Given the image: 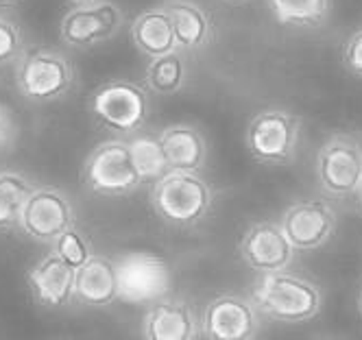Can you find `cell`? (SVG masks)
<instances>
[{
    "mask_svg": "<svg viewBox=\"0 0 362 340\" xmlns=\"http://www.w3.org/2000/svg\"><path fill=\"white\" fill-rule=\"evenodd\" d=\"M16 88L33 102H50L66 96L76 81L72 61L55 48L24 50L16 61Z\"/></svg>",
    "mask_w": 362,
    "mask_h": 340,
    "instance_id": "277c9868",
    "label": "cell"
},
{
    "mask_svg": "<svg viewBox=\"0 0 362 340\" xmlns=\"http://www.w3.org/2000/svg\"><path fill=\"white\" fill-rule=\"evenodd\" d=\"M88 112L98 127L116 136L132 138L148 120L151 98L144 86L129 78H112L100 83L88 100Z\"/></svg>",
    "mask_w": 362,
    "mask_h": 340,
    "instance_id": "3957f363",
    "label": "cell"
},
{
    "mask_svg": "<svg viewBox=\"0 0 362 340\" xmlns=\"http://www.w3.org/2000/svg\"><path fill=\"white\" fill-rule=\"evenodd\" d=\"M86 186L100 197H127L142 186L127 140H105L92 148L83 164Z\"/></svg>",
    "mask_w": 362,
    "mask_h": 340,
    "instance_id": "52a82bcc",
    "label": "cell"
},
{
    "mask_svg": "<svg viewBox=\"0 0 362 340\" xmlns=\"http://www.w3.org/2000/svg\"><path fill=\"white\" fill-rule=\"evenodd\" d=\"M317 179L325 194L345 199L362 186V142L351 134H334L317 153Z\"/></svg>",
    "mask_w": 362,
    "mask_h": 340,
    "instance_id": "ba28073f",
    "label": "cell"
},
{
    "mask_svg": "<svg viewBox=\"0 0 362 340\" xmlns=\"http://www.w3.org/2000/svg\"><path fill=\"white\" fill-rule=\"evenodd\" d=\"M129 33H132L134 46L148 59L162 57L177 50L173 24L168 13L162 9V5L138 13L132 26H129Z\"/></svg>",
    "mask_w": 362,
    "mask_h": 340,
    "instance_id": "d6986e66",
    "label": "cell"
},
{
    "mask_svg": "<svg viewBox=\"0 0 362 340\" xmlns=\"http://www.w3.org/2000/svg\"><path fill=\"white\" fill-rule=\"evenodd\" d=\"M74 227V205L70 197L53 186H37L20 216V229L31 240L53 247Z\"/></svg>",
    "mask_w": 362,
    "mask_h": 340,
    "instance_id": "9c48e42d",
    "label": "cell"
},
{
    "mask_svg": "<svg viewBox=\"0 0 362 340\" xmlns=\"http://www.w3.org/2000/svg\"><path fill=\"white\" fill-rule=\"evenodd\" d=\"M186 78H188V68H186L184 52L175 50L148 61L144 70V88L151 94L170 96L186 86Z\"/></svg>",
    "mask_w": 362,
    "mask_h": 340,
    "instance_id": "7402d4cb",
    "label": "cell"
},
{
    "mask_svg": "<svg viewBox=\"0 0 362 340\" xmlns=\"http://www.w3.org/2000/svg\"><path fill=\"white\" fill-rule=\"evenodd\" d=\"M122 9L112 0L70 7L59 22V35L72 48H92L110 42L122 26Z\"/></svg>",
    "mask_w": 362,
    "mask_h": 340,
    "instance_id": "30bf717a",
    "label": "cell"
},
{
    "mask_svg": "<svg viewBox=\"0 0 362 340\" xmlns=\"http://www.w3.org/2000/svg\"><path fill=\"white\" fill-rule=\"evenodd\" d=\"M129 155L132 162L142 179V183H155L168 172L166 155L160 142L158 134H146V131H138L127 140Z\"/></svg>",
    "mask_w": 362,
    "mask_h": 340,
    "instance_id": "603a6c76",
    "label": "cell"
},
{
    "mask_svg": "<svg viewBox=\"0 0 362 340\" xmlns=\"http://www.w3.org/2000/svg\"><path fill=\"white\" fill-rule=\"evenodd\" d=\"M53 253L55 255H59L68 266H72L74 271L76 269H81L86 262L94 255L92 253V245H90V240L86 238V235L76 229V227H72V229H68L62 238L53 245Z\"/></svg>",
    "mask_w": 362,
    "mask_h": 340,
    "instance_id": "cb8c5ba5",
    "label": "cell"
},
{
    "mask_svg": "<svg viewBox=\"0 0 362 340\" xmlns=\"http://www.w3.org/2000/svg\"><path fill=\"white\" fill-rule=\"evenodd\" d=\"M301 120L297 114L286 110H260L249 124L245 142L249 155L260 164H284L295 157L299 144Z\"/></svg>",
    "mask_w": 362,
    "mask_h": 340,
    "instance_id": "8992f818",
    "label": "cell"
},
{
    "mask_svg": "<svg viewBox=\"0 0 362 340\" xmlns=\"http://www.w3.org/2000/svg\"><path fill=\"white\" fill-rule=\"evenodd\" d=\"M74 299L90 307H107L118 301L116 264L107 255H92L74 271Z\"/></svg>",
    "mask_w": 362,
    "mask_h": 340,
    "instance_id": "e0dca14e",
    "label": "cell"
},
{
    "mask_svg": "<svg viewBox=\"0 0 362 340\" xmlns=\"http://www.w3.org/2000/svg\"><path fill=\"white\" fill-rule=\"evenodd\" d=\"M18 0H0V5H16Z\"/></svg>",
    "mask_w": 362,
    "mask_h": 340,
    "instance_id": "f1b7e54d",
    "label": "cell"
},
{
    "mask_svg": "<svg viewBox=\"0 0 362 340\" xmlns=\"http://www.w3.org/2000/svg\"><path fill=\"white\" fill-rule=\"evenodd\" d=\"M279 227L295 251H315L334 235L336 214L321 199L299 201L281 214Z\"/></svg>",
    "mask_w": 362,
    "mask_h": 340,
    "instance_id": "4fadbf2b",
    "label": "cell"
},
{
    "mask_svg": "<svg viewBox=\"0 0 362 340\" xmlns=\"http://www.w3.org/2000/svg\"><path fill=\"white\" fill-rule=\"evenodd\" d=\"M227 3H234V5H240V3H249V0H227Z\"/></svg>",
    "mask_w": 362,
    "mask_h": 340,
    "instance_id": "4dcf8cb0",
    "label": "cell"
},
{
    "mask_svg": "<svg viewBox=\"0 0 362 340\" xmlns=\"http://www.w3.org/2000/svg\"><path fill=\"white\" fill-rule=\"evenodd\" d=\"M162 9L170 18L177 50L197 52L214 42V20L194 0H164Z\"/></svg>",
    "mask_w": 362,
    "mask_h": 340,
    "instance_id": "2e32d148",
    "label": "cell"
},
{
    "mask_svg": "<svg viewBox=\"0 0 362 340\" xmlns=\"http://www.w3.org/2000/svg\"><path fill=\"white\" fill-rule=\"evenodd\" d=\"M22 52H24V35L20 24L13 18L0 13V68L18 61L22 57Z\"/></svg>",
    "mask_w": 362,
    "mask_h": 340,
    "instance_id": "d4e9b609",
    "label": "cell"
},
{
    "mask_svg": "<svg viewBox=\"0 0 362 340\" xmlns=\"http://www.w3.org/2000/svg\"><path fill=\"white\" fill-rule=\"evenodd\" d=\"M358 201H360V207H362V186H360V190H358Z\"/></svg>",
    "mask_w": 362,
    "mask_h": 340,
    "instance_id": "1f68e13d",
    "label": "cell"
},
{
    "mask_svg": "<svg viewBox=\"0 0 362 340\" xmlns=\"http://www.w3.org/2000/svg\"><path fill=\"white\" fill-rule=\"evenodd\" d=\"M271 16L291 29H321L332 16L334 0H267Z\"/></svg>",
    "mask_w": 362,
    "mask_h": 340,
    "instance_id": "ffe728a7",
    "label": "cell"
},
{
    "mask_svg": "<svg viewBox=\"0 0 362 340\" xmlns=\"http://www.w3.org/2000/svg\"><path fill=\"white\" fill-rule=\"evenodd\" d=\"M321 301L317 283L286 271L260 275L251 288L255 310L277 323L299 325L313 321L321 312Z\"/></svg>",
    "mask_w": 362,
    "mask_h": 340,
    "instance_id": "6da1fadb",
    "label": "cell"
},
{
    "mask_svg": "<svg viewBox=\"0 0 362 340\" xmlns=\"http://www.w3.org/2000/svg\"><path fill=\"white\" fill-rule=\"evenodd\" d=\"M358 310H360V317H362V291H360V297H358Z\"/></svg>",
    "mask_w": 362,
    "mask_h": 340,
    "instance_id": "f546056e",
    "label": "cell"
},
{
    "mask_svg": "<svg viewBox=\"0 0 362 340\" xmlns=\"http://www.w3.org/2000/svg\"><path fill=\"white\" fill-rule=\"evenodd\" d=\"M68 3L74 7V5H92V3H98V0H68Z\"/></svg>",
    "mask_w": 362,
    "mask_h": 340,
    "instance_id": "83f0119b",
    "label": "cell"
},
{
    "mask_svg": "<svg viewBox=\"0 0 362 340\" xmlns=\"http://www.w3.org/2000/svg\"><path fill=\"white\" fill-rule=\"evenodd\" d=\"M27 283L33 299L44 307L59 310L74 301V269L53 251L29 269Z\"/></svg>",
    "mask_w": 362,
    "mask_h": 340,
    "instance_id": "9a60e30c",
    "label": "cell"
},
{
    "mask_svg": "<svg viewBox=\"0 0 362 340\" xmlns=\"http://www.w3.org/2000/svg\"><path fill=\"white\" fill-rule=\"evenodd\" d=\"M118 279V301L129 305H153L168 297L173 269L151 251H124L114 259Z\"/></svg>",
    "mask_w": 362,
    "mask_h": 340,
    "instance_id": "5b68a950",
    "label": "cell"
},
{
    "mask_svg": "<svg viewBox=\"0 0 362 340\" xmlns=\"http://www.w3.org/2000/svg\"><path fill=\"white\" fill-rule=\"evenodd\" d=\"M199 332L201 321L192 305L179 297H166L148 305L142 321L144 340H197Z\"/></svg>",
    "mask_w": 362,
    "mask_h": 340,
    "instance_id": "5bb4252c",
    "label": "cell"
},
{
    "mask_svg": "<svg viewBox=\"0 0 362 340\" xmlns=\"http://www.w3.org/2000/svg\"><path fill=\"white\" fill-rule=\"evenodd\" d=\"M343 61L345 66L362 78V29L356 31L347 42H345V48H343Z\"/></svg>",
    "mask_w": 362,
    "mask_h": 340,
    "instance_id": "484cf974",
    "label": "cell"
},
{
    "mask_svg": "<svg viewBox=\"0 0 362 340\" xmlns=\"http://www.w3.org/2000/svg\"><path fill=\"white\" fill-rule=\"evenodd\" d=\"M16 136H18V124H16L11 112L5 107V105H0V151L9 148L13 144Z\"/></svg>",
    "mask_w": 362,
    "mask_h": 340,
    "instance_id": "4316f807",
    "label": "cell"
},
{
    "mask_svg": "<svg viewBox=\"0 0 362 340\" xmlns=\"http://www.w3.org/2000/svg\"><path fill=\"white\" fill-rule=\"evenodd\" d=\"M37 186L18 170H0V231L20 227L22 209Z\"/></svg>",
    "mask_w": 362,
    "mask_h": 340,
    "instance_id": "44dd1931",
    "label": "cell"
},
{
    "mask_svg": "<svg viewBox=\"0 0 362 340\" xmlns=\"http://www.w3.org/2000/svg\"><path fill=\"white\" fill-rule=\"evenodd\" d=\"M212 188L199 172L168 170L151 186V207L173 227L199 225L212 209Z\"/></svg>",
    "mask_w": 362,
    "mask_h": 340,
    "instance_id": "7a4b0ae2",
    "label": "cell"
},
{
    "mask_svg": "<svg viewBox=\"0 0 362 340\" xmlns=\"http://www.w3.org/2000/svg\"><path fill=\"white\" fill-rule=\"evenodd\" d=\"M160 142L166 155L168 170L199 172L208 162V142L192 124H168L160 131Z\"/></svg>",
    "mask_w": 362,
    "mask_h": 340,
    "instance_id": "ac0fdd59",
    "label": "cell"
},
{
    "mask_svg": "<svg viewBox=\"0 0 362 340\" xmlns=\"http://www.w3.org/2000/svg\"><path fill=\"white\" fill-rule=\"evenodd\" d=\"M201 332L208 340H253L260 332V317L251 299L218 295L203 310Z\"/></svg>",
    "mask_w": 362,
    "mask_h": 340,
    "instance_id": "8fae6325",
    "label": "cell"
},
{
    "mask_svg": "<svg viewBox=\"0 0 362 340\" xmlns=\"http://www.w3.org/2000/svg\"><path fill=\"white\" fill-rule=\"evenodd\" d=\"M238 253L245 264L260 275L284 273L295 259V249L286 233L279 223L271 221L251 225L238 245Z\"/></svg>",
    "mask_w": 362,
    "mask_h": 340,
    "instance_id": "7c38bea8",
    "label": "cell"
}]
</instances>
